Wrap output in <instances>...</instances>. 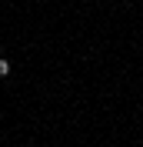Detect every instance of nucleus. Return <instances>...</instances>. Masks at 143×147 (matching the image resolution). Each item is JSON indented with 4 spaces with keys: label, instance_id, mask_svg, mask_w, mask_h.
Wrapping results in <instances>:
<instances>
[{
    "label": "nucleus",
    "instance_id": "1",
    "mask_svg": "<svg viewBox=\"0 0 143 147\" xmlns=\"http://www.w3.org/2000/svg\"><path fill=\"white\" fill-rule=\"evenodd\" d=\"M7 74H10V64L3 60V57H0V77H7Z\"/></svg>",
    "mask_w": 143,
    "mask_h": 147
}]
</instances>
